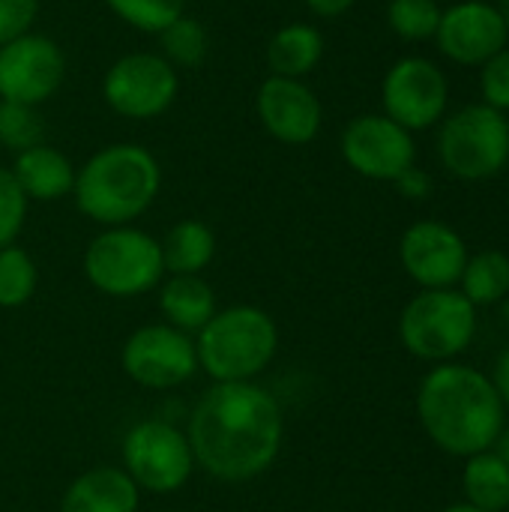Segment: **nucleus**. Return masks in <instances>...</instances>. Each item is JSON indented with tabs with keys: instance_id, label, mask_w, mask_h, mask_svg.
Here are the masks:
<instances>
[{
	"instance_id": "obj_1",
	"label": "nucleus",
	"mask_w": 509,
	"mask_h": 512,
	"mask_svg": "<svg viewBox=\"0 0 509 512\" xmlns=\"http://www.w3.org/2000/svg\"><path fill=\"white\" fill-rule=\"evenodd\" d=\"M186 438L204 474L222 483L255 480L282 450V405L255 381L213 384L195 402Z\"/></svg>"
},
{
	"instance_id": "obj_2",
	"label": "nucleus",
	"mask_w": 509,
	"mask_h": 512,
	"mask_svg": "<svg viewBox=\"0 0 509 512\" xmlns=\"http://www.w3.org/2000/svg\"><path fill=\"white\" fill-rule=\"evenodd\" d=\"M417 417L429 441L459 459L492 450L507 426V408L492 378L462 363H438L423 378Z\"/></svg>"
},
{
	"instance_id": "obj_3",
	"label": "nucleus",
	"mask_w": 509,
	"mask_h": 512,
	"mask_svg": "<svg viewBox=\"0 0 509 512\" xmlns=\"http://www.w3.org/2000/svg\"><path fill=\"white\" fill-rule=\"evenodd\" d=\"M162 189V165L141 144H108L75 174V207L102 228L132 225Z\"/></svg>"
},
{
	"instance_id": "obj_4",
	"label": "nucleus",
	"mask_w": 509,
	"mask_h": 512,
	"mask_svg": "<svg viewBox=\"0 0 509 512\" xmlns=\"http://www.w3.org/2000/svg\"><path fill=\"white\" fill-rule=\"evenodd\" d=\"M276 348V321L258 306L219 309L195 336L198 369H204L213 384L255 381L273 363Z\"/></svg>"
},
{
	"instance_id": "obj_5",
	"label": "nucleus",
	"mask_w": 509,
	"mask_h": 512,
	"mask_svg": "<svg viewBox=\"0 0 509 512\" xmlns=\"http://www.w3.org/2000/svg\"><path fill=\"white\" fill-rule=\"evenodd\" d=\"M87 282L108 297H141L165 276L162 246L135 225L102 228L84 249Z\"/></svg>"
},
{
	"instance_id": "obj_6",
	"label": "nucleus",
	"mask_w": 509,
	"mask_h": 512,
	"mask_svg": "<svg viewBox=\"0 0 509 512\" xmlns=\"http://www.w3.org/2000/svg\"><path fill=\"white\" fill-rule=\"evenodd\" d=\"M477 333V309L456 288L420 291L399 318V339L417 360L450 363Z\"/></svg>"
},
{
	"instance_id": "obj_7",
	"label": "nucleus",
	"mask_w": 509,
	"mask_h": 512,
	"mask_svg": "<svg viewBox=\"0 0 509 512\" xmlns=\"http://www.w3.org/2000/svg\"><path fill=\"white\" fill-rule=\"evenodd\" d=\"M438 156L459 180H489L509 162V117L480 102L450 114L438 132Z\"/></svg>"
},
{
	"instance_id": "obj_8",
	"label": "nucleus",
	"mask_w": 509,
	"mask_h": 512,
	"mask_svg": "<svg viewBox=\"0 0 509 512\" xmlns=\"http://www.w3.org/2000/svg\"><path fill=\"white\" fill-rule=\"evenodd\" d=\"M180 93V72L159 51H129L102 75L105 105L126 120L162 117Z\"/></svg>"
},
{
	"instance_id": "obj_9",
	"label": "nucleus",
	"mask_w": 509,
	"mask_h": 512,
	"mask_svg": "<svg viewBox=\"0 0 509 512\" xmlns=\"http://www.w3.org/2000/svg\"><path fill=\"white\" fill-rule=\"evenodd\" d=\"M123 471L141 492H180L195 471V456L186 432L165 420H144L132 426L123 438Z\"/></svg>"
},
{
	"instance_id": "obj_10",
	"label": "nucleus",
	"mask_w": 509,
	"mask_h": 512,
	"mask_svg": "<svg viewBox=\"0 0 509 512\" xmlns=\"http://www.w3.org/2000/svg\"><path fill=\"white\" fill-rule=\"evenodd\" d=\"M66 81V54L45 33H24L0 45V102L45 105Z\"/></svg>"
},
{
	"instance_id": "obj_11",
	"label": "nucleus",
	"mask_w": 509,
	"mask_h": 512,
	"mask_svg": "<svg viewBox=\"0 0 509 512\" xmlns=\"http://www.w3.org/2000/svg\"><path fill=\"white\" fill-rule=\"evenodd\" d=\"M381 102L384 114L414 129H429L444 120L447 102H450V81L444 69H438L426 57H402L396 60L381 84Z\"/></svg>"
},
{
	"instance_id": "obj_12",
	"label": "nucleus",
	"mask_w": 509,
	"mask_h": 512,
	"mask_svg": "<svg viewBox=\"0 0 509 512\" xmlns=\"http://www.w3.org/2000/svg\"><path fill=\"white\" fill-rule=\"evenodd\" d=\"M198 369L195 336L171 324L138 327L123 345V372L147 390H171L186 384Z\"/></svg>"
},
{
	"instance_id": "obj_13",
	"label": "nucleus",
	"mask_w": 509,
	"mask_h": 512,
	"mask_svg": "<svg viewBox=\"0 0 509 512\" xmlns=\"http://www.w3.org/2000/svg\"><path fill=\"white\" fill-rule=\"evenodd\" d=\"M342 159L369 180L393 183L417 159L414 135L387 114H360L342 132Z\"/></svg>"
},
{
	"instance_id": "obj_14",
	"label": "nucleus",
	"mask_w": 509,
	"mask_h": 512,
	"mask_svg": "<svg viewBox=\"0 0 509 512\" xmlns=\"http://www.w3.org/2000/svg\"><path fill=\"white\" fill-rule=\"evenodd\" d=\"M255 114L270 138L288 147H306L324 126L318 93L300 78L267 75L255 93Z\"/></svg>"
},
{
	"instance_id": "obj_15",
	"label": "nucleus",
	"mask_w": 509,
	"mask_h": 512,
	"mask_svg": "<svg viewBox=\"0 0 509 512\" xmlns=\"http://www.w3.org/2000/svg\"><path fill=\"white\" fill-rule=\"evenodd\" d=\"M399 261L423 291L456 288L468 264V246L447 222L423 219L402 234Z\"/></svg>"
},
{
	"instance_id": "obj_16",
	"label": "nucleus",
	"mask_w": 509,
	"mask_h": 512,
	"mask_svg": "<svg viewBox=\"0 0 509 512\" xmlns=\"http://www.w3.org/2000/svg\"><path fill=\"white\" fill-rule=\"evenodd\" d=\"M435 42L444 57L462 66H483L501 48H507L509 30L495 3L462 0L441 12Z\"/></svg>"
},
{
	"instance_id": "obj_17",
	"label": "nucleus",
	"mask_w": 509,
	"mask_h": 512,
	"mask_svg": "<svg viewBox=\"0 0 509 512\" xmlns=\"http://www.w3.org/2000/svg\"><path fill=\"white\" fill-rule=\"evenodd\" d=\"M141 489L123 468L99 465L84 471L63 492L60 512H138Z\"/></svg>"
},
{
	"instance_id": "obj_18",
	"label": "nucleus",
	"mask_w": 509,
	"mask_h": 512,
	"mask_svg": "<svg viewBox=\"0 0 509 512\" xmlns=\"http://www.w3.org/2000/svg\"><path fill=\"white\" fill-rule=\"evenodd\" d=\"M9 171L27 201H60L72 195L75 174H78L72 159L45 141L15 153V162Z\"/></svg>"
},
{
	"instance_id": "obj_19",
	"label": "nucleus",
	"mask_w": 509,
	"mask_h": 512,
	"mask_svg": "<svg viewBox=\"0 0 509 512\" xmlns=\"http://www.w3.org/2000/svg\"><path fill=\"white\" fill-rule=\"evenodd\" d=\"M159 312L165 324L198 336L219 306L213 288L201 276H168L159 288Z\"/></svg>"
},
{
	"instance_id": "obj_20",
	"label": "nucleus",
	"mask_w": 509,
	"mask_h": 512,
	"mask_svg": "<svg viewBox=\"0 0 509 512\" xmlns=\"http://www.w3.org/2000/svg\"><path fill=\"white\" fill-rule=\"evenodd\" d=\"M264 57L270 66V75L303 81L309 72H315V66L324 57V33L315 24L291 21L267 39Z\"/></svg>"
},
{
	"instance_id": "obj_21",
	"label": "nucleus",
	"mask_w": 509,
	"mask_h": 512,
	"mask_svg": "<svg viewBox=\"0 0 509 512\" xmlns=\"http://www.w3.org/2000/svg\"><path fill=\"white\" fill-rule=\"evenodd\" d=\"M159 246L168 276H201L216 258V234L201 219H180Z\"/></svg>"
},
{
	"instance_id": "obj_22",
	"label": "nucleus",
	"mask_w": 509,
	"mask_h": 512,
	"mask_svg": "<svg viewBox=\"0 0 509 512\" xmlns=\"http://www.w3.org/2000/svg\"><path fill=\"white\" fill-rule=\"evenodd\" d=\"M465 504L483 512L509 510V468L495 450H483L465 459L462 468Z\"/></svg>"
},
{
	"instance_id": "obj_23",
	"label": "nucleus",
	"mask_w": 509,
	"mask_h": 512,
	"mask_svg": "<svg viewBox=\"0 0 509 512\" xmlns=\"http://www.w3.org/2000/svg\"><path fill=\"white\" fill-rule=\"evenodd\" d=\"M459 285V291L474 309L504 303L509 297V255L501 249H483L477 255H468Z\"/></svg>"
},
{
	"instance_id": "obj_24",
	"label": "nucleus",
	"mask_w": 509,
	"mask_h": 512,
	"mask_svg": "<svg viewBox=\"0 0 509 512\" xmlns=\"http://www.w3.org/2000/svg\"><path fill=\"white\" fill-rule=\"evenodd\" d=\"M39 285L36 261L21 246L0 249V309H21Z\"/></svg>"
},
{
	"instance_id": "obj_25",
	"label": "nucleus",
	"mask_w": 509,
	"mask_h": 512,
	"mask_svg": "<svg viewBox=\"0 0 509 512\" xmlns=\"http://www.w3.org/2000/svg\"><path fill=\"white\" fill-rule=\"evenodd\" d=\"M159 42H162V57L171 63V66H201L204 57H207V48H210V39H207V27L195 18V15H180L174 24H168L162 33H159Z\"/></svg>"
},
{
	"instance_id": "obj_26",
	"label": "nucleus",
	"mask_w": 509,
	"mask_h": 512,
	"mask_svg": "<svg viewBox=\"0 0 509 512\" xmlns=\"http://www.w3.org/2000/svg\"><path fill=\"white\" fill-rule=\"evenodd\" d=\"M126 27L159 36L168 24L186 15V0H102Z\"/></svg>"
},
{
	"instance_id": "obj_27",
	"label": "nucleus",
	"mask_w": 509,
	"mask_h": 512,
	"mask_svg": "<svg viewBox=\"0 0 509 512\" xmlns=\"http://www.w3.org/2000/svg\"><path fill=\"white\" fill-rule=\"evenodd\" d=\"M441 12L444 9L435 0H390L387 24L396 36L408 42H423V39H435Z\"/></svg>"
},
{
	"instance_id": "obj_28",
	"label": "nucleus",
	"mask_w": 509,
	"mask_h": 512,
	"mask_svg": "<svg viewBox=\"0 0 509 512\" xmlns=\"http://www.w3.org/2000/svg\"><path fill=\"white\" fill-rule=\"evenodd\" d=\"M45 141V123L39 108L33 105H15L0 102V144L21 153L27 147H36Z\"/></svg>"
},
{
	"instance_id": "obj_29",
	"label": "nucleus",
	"mask_w": 509,
	"mask_h": 512,
	"mask_svg": "<svg viewBox=\"0 0 509 512\" xmlns=\"http://www.w3.org/2000/svg\"><path fill=\"white\" fill-rule=\"evenodd\" d=\"M27 198L9 168L0 165V249L12 246L27 222Z\"/></svg>"
},
{
	"instance_id": "obj_30",
	"label": "nucleus",
	"mask_w": 509,
	"mask_h": 512,
	"mask_svg": "<svg viewBox=\"0 0 509 512\" xmlns=\"http://www.w3.org/2000/svg\"><path fill=\"white\" fill-rule=\"evenodd\" d=\"M480 90H483L486 105H492L498 111H509V45L483 63Z\"/></svg>"
},
{
	"instance_id": "obj_31",
	"label": "nucleus",
	"mask_w": 509,
	"mask_h": 512,
	"mask_svg": "<svg viewBox=\"0 0 509 512\" xmlns=\"http://www.w3.org/2000/svg\"><path fill=\"white\" fill-rule=\"evenodd\" d=\"M39 0H0V45L33 30Z\"/></svg>"
},
{
	"instance_id": "obj_32",
	"label": "nucleus",
	"mask_w": 509,
	"mask_h": 512,
	"mask_svg": "<svg viewBox=\"0 0 509 512\" xmlns=\"http://www.w3.org/2000/svg\"><path fill=\"white\" fill-rule=\"evenodd\" d=\"M396 189L405 195V198H426L429 192H432V180H429V174L426 171H420L417 165H411L405 174H399L396 180Z\"/></svg>"
},
{
	"instance_id": "obj_33",
	"label": "nucleus",
	"mask_w": 509,
	"mask_h": 512,
	"mask_svg": "<svg viewBox=\"0 0 509 512\" xmlns=\"http://www.w3.org/2000/svg\"><path fill=\"white\" fill-rule=\"evenodd\" d=\"M303 3L318 18H339L354 6V0H303Z\"/></svg>"
},
{
	"instance_id": "obj_34",
	"label": "nucleus",
	"mask_w": 509,
	"mask_h": 512,
	"mask_svg": "<svg viewBox=\"0 0 509 512\" xmlns=\"http://www.w3.org/2000/svg\"><path fill=\"white\" fill-rule=\"evenodd\" d=\"M492 384H495V390H498V396H501L504 408L509 411V348L501 354V357H498V363H495Z\"/></svg>"
},
{
	"instance_id": "obj_35",
	"label": "nucleus",
	"mask_w": 509,
	"mask_h": 512,
	"mask_svg": "<svg viewBox=\"0 0 509 512\" xmlns=\"http://www.w3.org/2000/svg\"><path fill=\"white\" fill-rule=\"evenodd\" d=\"M492 450H495V453H498V456L504 459V465L509 468V426H504V429H501V435L495 438Z\"/></svg>"
},
{
	"instance_id": "obj_36",
	"label": "nucleus",
	"mask_w": 509,
	"mask_h": 512,
	"mask_svg": "<svg viewBox=\"0 0 509 512\" xmlns=\"http://www.w3.org/2000/svg\"><path fill=\"white\" fill-rule=\"evenodd\" d=\"M495 6H498V12H501V18H504V24H507L509 30V0H498Z\"/></svg>"
},
{
	"instance_id": "obj_37",
	"label": "nucleus",
	"mask_w": 509,
	"mask_h": 512,
	"mask_svg": "<svg viewBox=\"0 0 509 512\" xmlns=\"http://www.w3.org/2000/svg\"><path fill=\"white\" fill-rule=\"evenodd\" d=\"M444 512H483V510H477V507H471V504H465V501H462V504H453V507H447Z\"/></svg>"
},
{
	"instance_id": "obj_38",
	"label": "nucleus",
	"mask_w": 509,
	"mask_h": 512,
	"mask_svg": "<svg viewBox=\"0 0 509 512\" xmlns=\"http://www.w3.org/2000/svg\"><path fill=\"white\" fill-rule=\"evenodd\" d=\"M501 306H504V321H507V324H509V297H507V300H504V303H501Z\"/></svg>"
}]
</instances>
